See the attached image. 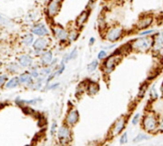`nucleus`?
Here are the masks:
<instances>
[{
    "label": "nucleus",
    "mask_w": 163,
    "mask_h": 146,
    "mask_svg": "<svg viewBox=\"0 0 163 146\" xmlns=\"http://www.w3.org/2000/svg\"><path fill=\"white\" fill-rule=\"evenodd\" d=\"M7 70L10 72H16L18 70V65L15 63H10L7 66Z\"/></svg>",
    "instance_id": "5701e85b"
},
{
    "label": "nucleus",
    "mask_w": 163,
    "mask_h": 146,
    "mask_svg": "<svg viewBox=\"0 0 163 146\" xmlns=\"http://www.w3.org/2000/svg\"><path fill=\"white\" fill-rule=\"evenodd\" d=\"M31 31L34 34L41 36V37H45L49 34V30L44 24H37V25H34L32 28Z\"/></svg>",
    "instance_id": "9d476101"
},
{
    "label": "nucleus",
    "mask_w": 163,
    "mask_h": 146,
    "mask_svg": "<svg viewBox=\"0 0 163 146\" xmlns=\"http://www.w3.org/2000/svg\"><path fill=\"white\" fill-rule=\"evenodd\" d=\"M33 41H34V35L31 33L26 34L24 37H22V43L25 45L29 46V45H32Z\"/></svg>",
    "instance_id": "aec40b11"
},
{
    "label": "nucleus",
    "mask_w": 163,
    "mask_h": 146,
    "mask_svg": "<svg viewBox=\"0 0 163 146\" xmlns=\"http://www.w3.org/2000/svg\"><path fill=\"white\" fill-rule=\"evenodd\" d=\"M123 33H124V31L122 30V28L118 27V26L111 28L108 30V32L106 34V38L112 42L116 41L122 37Z\"/></svg>",
    "instance_id": "20e7f679"
},
{
    "label": "nucleus",
    "mask_w": 163,
    "mask_h": 146,
    "mask_svg": "<svg viewBox=\"0 0 163 146\" xmlns=\"http://www.w3.org/2000/svg\"><path fill=\"white\" fill-rule=\"evenodd\" d=\"M30 76H32V78H37L39 76V73L37 71V69H33L30 72Z\"/></svg>",
    "instance_id": "2f4dec72"
},
{
    "label": "nucleus",
    "mask_w": 163,
    "mask_h": 146,
    "mask_svg": "<svg viewBox=\"0 0 163 146\" xmlns=\"http://www.w3.org/2000/svg\"><path fill=\"white\" fill-rule=\"evenodd\" d=\"M55 1H57V2H59V3H61V2H62L63 0H55Z\"/></svg>",
    "instance_id": "ea45409f"
},
{
    "label": "nucleus",
    "mask_w": 163,
    "mask_h": 146,
    "mask_svg": "<svg viewBox=\"0 0 163 146\" xmlns=\"http://www.w3.org/2000/svg\"><path fill=\"white\" fill-rule=\"evenodd\" d=\"M99 85L94 83V82H91V83H89L88 86H87V91L88 92V94L90 95H94L99 92Z\"/></svg>",
    "instance_id": "f3484780"
},
{
    "label": "nucleus",
    "mask_w": 163,
    "mask_h": 146,
    "mask_svg": "<svg viewBox=\"0 0 163 146\" xmlns=\"http://www.w3.org/2000/svg\"><path fill=\"white\" fill-rule=\"evenodd\" d=\"M56 128H57V122H53V123L52 124V126H51V134L52 135H53V134L55 133V131H56Z\"/></svg>",
    "instance_id": "473e14b6"
},
{
    "label": "nucleus",
    "mask_w": 163,
    "mask_h": 146,
    "mask_svg": "<svg viewBox=\"0 0 163 146\" xmlns=\"http://www.w3.org/2000/svg\"><path fill=\"white\" fill-rule=\"evenodd\" d=\"M127 142V133H124L123 135L120 137V140H119V143L121 145H124V144H126Z\"/></svg>",
    "instance_id": "cd10ccee"
},
{
    "label": "nucleus",
    "mask_w": 163,
    "mask_h": 146,
    "mask_svg": "<svg viewBox=\"0 0 163 146\" xmlns=\"http://www.w3.org/2000/svg\"><path fill=\"white\" fill-rule=\"evenodd\" d=\"M151 96L152 97V99H156L157 98H158V93H157V92H156L155 88H154V87L151 89Z\"/></svg>",
    "instance_id": "7c9ffc66"
},
{
    "label": "nucleus",
    "mask_w": 163,
    "mask_h": 146,
    "mask_svg": "<svg viewBox=\"0 0 163 146\" xmlns=\"http://www.w3.org/2000/svg\"><path fill=\"white\" fill-rule=\"evenodd\" d=\"M1 65H2V62L0 61V66H1Z\"/></svg>",
    "instance_id": "a19ab883"
},
{
    "label": "nucleus",
    "mask_w": 163,
    "mask_h": 146,
    "mask_svg": "<svg viewBox=\"0 0 163 146\" xmlns=\"http://www.w3.org/2000/svg\"><path fill=\"white\" fill-rule=\"evenodd\" d=\"M33 58L29 55H22L18 58V64L22 67H29L32 65Z\"/></svg>",
    "instance_id": "4468645a"
},
{
    "label": "nucleus",
    "mask_w": 163,
    "mask_h": 146,
    "mask_svg": "<svg viewBox=\"0 0 163 146\" xmlns=\"http://www.w3.org/2000/svg\"><path fill=\"white\" fill-rule=\"evenodd\" d=\"M7 76L6 75H2V76H0V87L3 86V85L5 84V82L7 81Z\"/></svg>",
    "instance_id": "c756f323"
},
{
    "label": "nucleus",
    "mask_w": 163,
    "mask_h": 146,
    "mask_svg": "<svg viewBox=\"0 0 163 146\" xmlns=\"http://www.w3.org/2000/svg\"><path fill=\"white\" fill-rule=\"evenodd\" d=\"M77 56V49H74L72 50V52L69 55V57H67V60H70L75 59Z\"/></svg>",
    "instance_id": "a878e982"
},
{
    "label": "nucleus",
    "mask_w": 163,
    "mask_h": 146,
    "mask_svg": "<svg viewBox=\"0 0 163 146\" xmlns=\"http://www.w3.org/2000/svg\"><path fill=\"white\" fill-rule=\"evenodd\" d=\"M0 24L3 25H10V21L0 14Z\"/></svg>",
    "instance_id": "b1692460"
},
{
    "label": "nucleus",
    "mask_w": 163,
    "mask_h": 146,
    "mask_svg": "<svg viewBox=\"0 0 163 146\" xmlns=\"http://www.w3.org/2000/svg\"><path fill=\"white\" fill-rule=\"evenodd\" d=\"M58 84H53V86H50V87H49V89H54V88H56V87L58 86Z\"/></svg>",
    "instance_id": "58836bf2"
},
{
    "label": "nucleus",
    "mask_w": 163,
    "mask_h": 146,
    "mask_svg": "<svg viewBox=\"0 0 163 146\" xmlns=\"http://www.w3.org/2000/svg\"><path fill=\"white\" fill-rule=\"evenodd\" d=\"M125 123H126V120L124 118V117L123 118H120L117 121H115V123L112 127V129H111V136H116L118 135L123 131V129H124L125 127Z\"/></svg>",
    "instance_id": "423d86ee"
},
{
    "label": "nucleus",
    "mask_w": 163,
    "mask_h": 146,
    "mask_svg": "<svg viewBox=\"0 0 163 146\" xmlns=\"http://www.w3.org/2000/svg\"><path fill=\"white\" fill-rule=\"evenodd\" d=\"M158 130H159V131L163 132V120L162 121H161L160 123L158 124Z\"/></svg>",
    "instance_id": "c9c22d12"
},
{
    "label": "nucleus",
    "mask_w": 163,
    "mask_h": 146,
    "mask_svg": "<svg viewBox=\"0 0 163 146\" xmlns=\"http://www.w3.org/2000/svg\"><path fill=\"white\" fill-rule=\"evenodd\" d=\"M107 53L106 51L101 50V51L98 53V56H97V57H98V59L99 60H103L107 57Z\"/></svg>",
    "instance_id": "c85d7f7f"
},
{
    "label": "nucleus",
    "mask_w": 163,
    "mask_h": 146,
    "mask_svg": "<svg viewBox=\"0 0 163 146\" xmlns=\"http://www.w3.org/2000/svg\"><path fill=\"white\" fill-rule=\"evenodd\" d=\"M146 87H147V85H144V87H141V88H140V90H139V94H140L141 96H143L144 93H145V92H146Z\"/></svg>",
    "instance_id": "72a5a7b5"
},
{
    "label": "nucleus",
    "mask_w": 163,
    "mask_h": 146,
    "mask_svg": "<svg viewBox=\"0 0 163 146\" xmlns=\"http://www.w3.org/2000/svg\"><path fill=\"white\" fill-rule=\"evenodd\" d=\"M78 35L79 34H78V33H77L76 30H72V31H71V32L68 34V37H69L71 41H75V40L78 37Z\"/></svg>",
    "instance_id": "393cba45"
},
{
    "label": "nucleus",
    "mask_w": 163,
    "mask_h": 146,
    "mask_svg": "<svg viewBox=\"0 0 163 146\" xmlns=\"http://www.w3.org/2000/svg\"><path fill=\"white\" fill-rule=\"evenodd\" d=\"M57 136H58L60 143L62 145L69 144L71 140V130L69 129V127L65 126H61L57 132Z\"/></svg>",
    "instance_id": "7ed1b4c3"
},
{
    "label": "nucleus",
    "mask_w": 163,
    "mask_h": 146,
    "mask_svg": "<svg viewBox=\"0 0 163 146\" xmlns=\"http://www.w3.org/2000/svg\"><path fill=\"white\" fill-rule=\"evenodd\" d=\"M41 61H42V65H48L51 64L53 61V53L52 52H45L42 53V57H41Z\"/></svg>",
    "instance_id": "2eb2a0df"
},
{
    "label": "nucleus",
    "mask_w": 163,
    "mask_h": 146,
    "mask_svg": "<svg viewBox=\"0 0 163 146\" xmlns=\"http://www.w3.org/2000/svg\"><path fill=\"white\" fill-rule=\"evenodd\" d=\"M60 10H61V3L57 2L55 0H51L49 4H48V15H50V17H54L59 13Z\"/></svg>",
    "instance_id": "0eeeda50"
},
{
    "label": "nucleus",
    "mask_w": 163,
    "mask_h": 146,
    "mask_svg": "<svg viewBox=\"0 0 163 146\" xmlns=\"http://www.w3.org/2000/svg\"><path fill=\"white\" fill-rule=\"evenodd\" d=\"M153 39L151 37H140L134 41L131 44L132 49L144 52L152 47Z\"/></svg>",
    "instance_id": "f257e3e1"
},
{
    "label": "nucleus",
    "mask_w": 163,
    "mask_h": 146,
    "mask_svg": "<svg viewBox=\"0 0 163 146\" xmlns=\"http://www.w3.org/2000/svg\"><path fill=\"white\" fill-rule=\"evenodd\" d=\"M53 30V33L57 39L61 40V41H64L67 39L68 33L63 28L60 27V26H55Z\"/></svg>",
    "instance_id": "f8f14e48"
},
{
    "label": "nucleus",
    "mask_w": 163,
    "mask_h": 146,
    "mask_svg": "<svg viewBox=\"0 0 163 146\" xmlns=\"http://www.w3.org/2000/svg\"><path fill=\"white\" fill-rule=\"evenodd\" d=\"M139 118H140V114L139 113H137V114L134 116V118H132V121H131V123L133 124L134 126H135L138 123L139 121Z\"/></svg>",
    "instance_id": "bb28decb"
},
{
    "label": "nucleus",
    "mask_w": 163,
    "mask_h": 146,
    "mask_svg": "<svg viewBox=\"0 0 163 146\" xmlns=\"http://www.w3.org/2000/svg\"><path fill=\"white\" fill-rule=\"evenodd\" d=\"M42 72H44L45 74H49L50 73V68H45L44 70H42Z\"/></svg>",
    "instance_id": "e433bc0d"
},
{
    "label": "nucleus",
    "mask_w": 163,
    "mask_h": 146,
    "mask_svg": "<svg viewBox=\"0 0 163 146\" xmlns=\"http://www.w3.org/2000/svg\"><path fill=\"white\" fill-rule=\"evenodd\" d=\"M48 45H49V41H48V40L45 37H40V38H37L34 42L33 46H34V49L36 51L42 52V51L46 49Z\"/></svg>",
    "instance_id": "6e6552de"
},
{
    "label": "nucleus",
    "mask_w": 163,
    "mask_h": 146,
    "mask_svg": "<svg viewBox=\"0 0 163 146\" xmlns=\"http://www.w3.org/2000/svg\"><path fill=\"white\" fill-rule=\"evenodd\" d=\"M152 22H153V17L151 16H146L138 21V23H137V28L138 30L146 29L151 25Z\"/></svg>",
    "instance_id": "9b49d317"
},
{
    "label": "nucleus",
    "mask_w": 163,
    "mask_h": 146,
    "mask_svg": "<svg viewBox=\"0 0 163 146\" xmlns=\"http://www.w3.org/2000/svg\"><path fill=\"white\" fill-rule=\"evenodd\" d=\"M19 81L22 84H30L33 82L32 76L28 73H23L19 76Z\"/></svg>",
    "instance_id": "a211bd4d"
},
{
    "label": "nucleus",
    "mask_w": 163,
    "mask_h": 146,
    "mask_svg": "<svg viewBox=\"0 0 163 146\" xmlns=\"http://www.w3.org/2000/svg\"><path fill=\"white\" fill-rule=\"evenodd\" d=\"M19 78L18 77H14L12 79H10V80H8L6 84V87L7 88H15L19 84Z\"/></svg>",
    "instance_id": "6ab92c4d"
},
{
    "label": "nucleus",
    "mask_w": 163,
    "mask_h": 146,
    "mask_svg": "<svg viewBox=\"0 0 163 146\" xmlns=\"http://www.w3.org/2000/svg\"><path fill=\"white\" fill-rule=\"evenodd\" d=\"M88 15H89L88 11H87V10L83 11V12H82L81 14L77 17V21H76L77 25H78V26H82V25H84V23L87 22L88 18Z\"/></svg>",
    "instance_id": "dca6fc26"
},
{
    "label": "nucleus",
    "mask_w": 163,
    "mask_h": 146,
    "mask_svg": "<svg viewBox=\"0 0 163 146\" xmlns=\"http://www.w3.org/2000/svg\"><path fill=\"white\" fill-rule=\"evenodd\" d=\"M116 65V57L112 55L111 57H109L107 60L104 62V65H105V69L107 73L111 72L114 69V68Z\"/></svg>",
    "instance_id": "ddd939ff"
},
{
    "label": "nucleus",
    "mask_w": 163,
    "mask_h": 146,
    "mask_svg": "<svg viewBox=\"0 0 163 146\" xmlns=\"http://www.w3.org/2000/svg\"><path fill=\"white\" fill-rule=\"evenodd\" d=\"M143 126L146 132H153L158 129V121L153 114H147L143 120Z\"/></svg>",
    "instance_id": "f03ea898"
},
{
    "label": "nucleus",
    "mask_w": 163,
    "mask_h": 146,
    "mask_svg": "<svg viewBox=\"0 0 163 146\" xmlns=\"http://www.w3.org/2000/svg\"><path fill=\"white\" fill-rule=\"evenodd\" d=\"M153 32H155V30H146V31H143V32H142L140 34H141V35H148V34H151V33H153Z\"/></svg>",
    "instance_id": "f704fd0d"
},
{
    "label": "nucleus",
    "mask_w": 163,
    "mask_h": 146,
    "mask_svg": "<svg viewBox=\"0 0 163 146\" xmlns=\"http://www.w3.org/2000/svg\"><path fill=\"white\" fill-rule=\"evenodd\" d=\"M95 42V38L94 37H91L90 38V41H89V43H90V45H93Z\"/></svg>",
    "instance_id": "4c0bfd02"
},
{
    "label": "nucleus",
    "mask_w": 163,
    "mask_h": 146,
    "mask_svg": "<svg viewBox=\"0 0 163 146\" xmlns=\"http://www.w3.org/2000/svg\"><path fill=\"white\" fill-rule=\"evenodd\" d=\"M152 47L153 51L161 52L163 50V32L158 33L153 38Z\"/></svg>",
    "instance_id": "39448f33"
},
{
    "label": "nucleus",
    "mask_w": 163,
    "mask_h": 146,
    "mask_svg": "<svg viewBox=\"0 0 163 146\" xmlns=\"http://www.w3.org/2000/svg\"><path fill=\"white\" fill-rule=\"evenodd\" d=\"M149 137L146 135V134H139L137 137H135L134 138L133 141L134 142H135V143H137V142H140V141H144V140H146V139H148Z\"/></svg>",
    "instance_id": "4be33fe9"
},
{
    "label": "nucleus",
    "mask_w": 163,
    "mask_h": 146,
    "mask_svg": "<svg viewBox=\"0 0 163 146\" xmlns=\"http://www.w3.org/2000/svg\"><path fill=\"white\" fill-rule=\"evenodd\" d=\"M79 121V113L76 109L71 110L67 114L66 122L69 126H73Z\"/></svg>",
    "instance_id": "1a4fd4ad"
},
{
    "label": "nucleus",
    "mask_w": 163,
    "mask_h": 146,
    "mask_svg": "<svg viewBox=\"0 0 163 146\" xmlns=\"http://www.w3.org/2000/svg\"><path fill=\"white\" fill-rule=\"evenodd\" d=\"M97 66H98V61L97 60H93L92 62H91L88 65V71L89 72H93L96 69Z\"/></svg>",
    "instance_id": "412c9836"
}]
</instances>
